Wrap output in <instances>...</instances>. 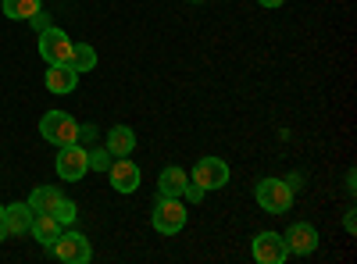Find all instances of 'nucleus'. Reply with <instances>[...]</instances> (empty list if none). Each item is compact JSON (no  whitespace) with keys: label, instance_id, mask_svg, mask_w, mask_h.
<instances>
[{"label":"nucleus","instance_id":"9","mask_svg":"<svg viewBox=\"0 0 357 264\" xmlns=\"http://www.w3.org/2000/svg\"><path fill=\"white\" fill-rule=\"evenodd\" d=\"M107 175H111V186H114V193H136L139 189V164L132 161V157H114L111 161V168H107Z\"/></svg>","mask_w":357,"mask_h":264},{"label":"nucleus","instance_id":"10","mask_svg":"<svg viewBox=\"0 0 357 264\" xmlns=\"http://www.w3.org/2000/svg\"><path fill=\"white\" fill-rule=\"evenodd\" d=\"M286 250L289 254H296V257H307V254H314L318 250V228L314 225H307V222H293L289 228H286Z\"/></svg>","mask_w":357,"mask_h":264},{"label":"nucleus","instance_id":"16","mask_svg":"<svg viewBox=\"0 0 357 264\" xmlns=\"http://www.w3.org/2000/svg\"><path fill=\"white\" fill-rule=\"evenodd\" d=\"M0 11H4L11 22H29L36 11H43V0H4Z\"/></svg>","mask_w":357,"mask_h":264},{"label":"nucleus","instance_id":"15","mask_svg":"<svg viewBox=\"0 0 357 264\" xmlns=\"http://www.w3.org/2000/svg\"><path fill=\"white\" fill-rule=\"evenodd\" d=\"M29 232H33V236H36L43 247H50V243L65 232V225L57 222L54 215H47V211H43V215H33V228H29Z\"/></svg>","mask_w":357,"mask_h":264},{"label":"nucleus","instance_id":"7","mask_svg":"<svg viewBox=\"0 0 357 264\" xmlns=\"http://www.w3.org/2000/svg\"><path fill=\"white\" fill-rule=\"evenodd\" d=\"M250 254H254L257 264H282L289 257L286 240L279 236V232H257L254 243H250Z\"/></svg>","mask_w":357,"mask_h":264},{"label":"nucleus","instance_id":"18","mask_svg":"<svg viewBox=\"0 0 357 264\" xmlns=\"http://www.w3.org/2000/svg\"><path fill=\"white\" fill-rule=\"evenodd\" d=\"M72 68H75V72H93V68H97V50L89 47V43H79V47L72 50Z\"/></svg>","mask_w":357,"mask_h":264},{"label":"nucleus","instance_id":"24","mask_svg":"<svg viewBox=\"0 0 357 264\" xmlns=\"http://www.w3.org/2000/svg\"><path fill=\"white\" fill-rule=\"evenodd\" d=\"M343 225H347V232H350V236H354V232H357V218H354V211H347Z\"/></svg>","mask_w":357,"mask_h":264},{"label":"nucleus","instance_id":"13","mask_svg":"<svg viewBox=\"0 0 357 264\" xmlns=\"http://www.w3.org/2000/svg\"><path fill=\"white\" fill-rule=\"evenodd\" d=\"M107 150L114 157H129L136 150V132L129 125H111L107 129Z\"/></svg>","mask_w":357,"mask_h":264},{"label":"nucleus","instance_id":"8","mask_svg":"<svg viewBox=\"0 0 357 264\" xmlns=\"http://www.w3.org/2000/svg\"><path fill=\"white\" fill-rule=\"evenodd\" d=\"M193 183L204 186L207 193L222 189V186L229 183V164H225L222 157H200V161L193 164Z\"/></svg>","mask_w":357,"mask_h":264},{"label":"nucleus","instance_id":"2","mask_svg":"<svg viewBox=\"0 0 357 264\" xmlns=\"http://www.w3.org/2000/svg\"><path fill=\"white\" fill-rule=\"evenodd\" d=\"M154 228L161 236H175L186 228V203L183 196H158L154 203Z\"/></svg>","mask_w":357,"mask_h":264},{"label":"nucleus","instance_id":"14","mask_svg":"<svg viewBox=\"0 0 357 264\" xmlns=\"http://www.w3.org/2000/svg\"><path fill=\"white\" fill-rule=\"evenodd\" d=\"M4 222L11 228V236H25V232L33 228V208H29V203H8Z\"/></svg>","mask_w":357,"mask_h":264},{"label":"nucleus","instance_id":"6","mask_svg":"<svg viewBox=\"0 0 357 264\" xmlns=\"http://www.w3.org/2000/svg\"><path fill=\"white\" fill-rule=\"evenodd\" d=\"M54 168H57V175H61L65 183H79L82 175L89 171V161H86V146H82V143H68V146H61V154H57Z\"/></svg>","mask_w":357,"mask_h":264},{"label":"nucleus","instance_id":"19","mask_svg":"<svg viewBox=\"0 0 357 264\" xmlns=\"http://www.w3.org/2000/svg\"><path fill=\"white\" fill-rule=\"evenodd\" d=\"M86 161H89V171H104V175H107L114 154L107 150V146H93V150H86Z\"/></svg>","mask_w":357,"mask_h":264},{"label":"nucleus","instance_id":"4","mask_svg":"<svg viewBox=\"0 0 357 264\" xmlns=\"http://www.w3.org/2000/svg\"><path fill=\"white\" fill-rule=\"evenodd\" d=\"M254 196H257L264 215H286L289 203H293V189L286 186V179H261Z\"/></svg>","mask_w":357,"mask_h":264},{"label":"nucleus","instance_id":"11","mask_svg":"<svg viewBox=\"0 0 357 264\" xmlns=\"http://www.w3.org/2000/svg\"><path fill=\"white\" fill-rule=\"evenodd\" d=\"M43 82H47L50 93H72L75 86H79V72L72 65H50L47 75H43Z\"/></svg>","mask_w":357,"mask_h":264},{"label":"nucleus","instance_id":"5","mask_svg":"<svg viewBox=\"0 0 357 264\" xmlns=\"http://www.w3.org/2000/svg\"><path fill=\"white\" fill-rule=\"evenodd\" d=\"M50 250L65 264H86L89 257H93V247H89V240L82 236V232H61V236L50 243Z\"/></svg>","mask_w":357,"mask_h":264},{"label":"nucleus","instance_id":"1","mask_svg":"<svg viewBox=\"0 0 357 264\" xmlns=\"http://www.w3.org/2000/svg\"><path fill=\"white\" fill-rule=\"evenodd\" d=\"M40 136L54 146H68L79 143V122L72 118L68 111H47L40 118Z\"/></svg>","mask_w":357,"mask_h":264},{"label":"nucleus","instance_id":"21","mask_svg":"<svg viewBox=\"0 0 357 264\" xmlns=\"http://www.w3.org/2000/svg\"><path fill=\"white\" fill-rule=\"evenodd\" d=\"M204 196H207V189H204V186H197V183L190 179V183H186V189H183V200H186V203H200Z\"/></svg>","mask_w":357,"mask_h":264},{"label":"nucleus","instance_id":"26","mask_svg":"<svg viewBox=\"0 0 357 264\" xmlns=\"http://www.w3.org/2000/svg\"><path fill=\"white\" fill-rule=\"evenodd\" d=\"M257 4H261V8H272V11H275V8H282V4H286V0H257Z\"/></svg>","mask_w":357,"mask_h":264},{"label":"nucleus","instance_id":"12","mask_svg":"<svg viewBox=\"0 0 357 264\" xmlns=\"http://www.w3.org/2000/svg\"><path fill=\"white\" fill-rule=\"evenodd\" d=\"M186 183H190V175L178 168V164H168V168H161V175H158V196H183Z\"/></svg>","mask_w":357,"mask_h":264},{"label":"nucleus","instance_id":"23","mask_svg":"<svg viewBox=\"0 0 357 264\" xmlns=\"http://www.w3.org/2000/svg\"><path fill=\"white\" fill-rule=\"evenodd\" d=\"M79 139H97V125H79Z\"/></svg>","mask_w":357,"mask_h":264},{"label":"nucleus","instance_id":"17","mask_svg":"<svg viewBox=\"0 0 357 264\" xmlns=\"http://www.w3.org/2000/svg\"><path fill=\"white\" fill-rule=\"evenodd\" d=\"M61 196H65V193L57 189V186H36V189H33V196H29L25 203L33 208V215H43V211H50Z\"/></svg>","mask_w":357,"mask_h":264},{"label":"nucleus","instance_id":"3","mask_svg":"<svg viewBox=\"0 0 357 264\" xmlns=\"http://www.w3.org/2000/svg\"><path fill=\"white\" fill-rule=\"evenodd\" d=\"M72 50H75V43L65 29L50 25L40 33V57L47 65H72Z\"/></svg>","mask_w":357,"mask_h":264},{"label":"nucleus","instance_id":"28","mask_svg":"<svg viewBox=\"0 0 357 264\" xmlns=\"http://www.w3.org/2000/svg\"><path fill=\"white\" fill-rule=\"evenodd\" d=\"M190 4H200V0H190Z\"/></svg>","mask_w":357,"mask_h":264},{"label":"nucleus","instance_id":"25","mask_svg":"<svg viewBox=\"0 0 357 264\" xmlns=\"http://www.w3.org/2000/svg\"><path fill=\"white\" fill-rule=\"evenodd\" d=\"M4 240H11V228H8L4 218H0V243H4Z\"/></svg>","mask_w":357,"mask_h":264},{"label":"nucleus","instance_id":"20","mask_svg":"<svg viewBox=\"0 0 357 264\" xmlns=\"http://www.w3.org/2000/svg\"><path fill=\"white\" fill-rule=\"evenodd\" d=\"M47 215H54V218L61 222V225H72V222L79 218V208H75V203H72L68 196H61V200H57V203H54V208H50Z\"/></svg>","mask_w":357,"mask_h":264},{"label":"nucleus","instance_id":"27","mask_svg":"<svg viewBox=\"0 0 357 264\" xmlns=\"http://www.w3.org/2000/svg\"><path fill=\"white\" fill-rule=\"evenodd\" d=\"M0 218H4V203H0Z\"/></svg>","mask_w":357,"mask_h":264},{"label":"nucleus","instance_id":"22","mask_svg":"<svg viewBox=\"0 0 357 264\" xmlns=\"http://www.w3.org/2000/svg\"><path fill=\"white\" fill-rule=\"evenodd\" d=\"M29 25H33V29H36V36H40V33H43V29H50L54 22H50V15H47V11H36L33 18H29Z\"/></svg>","mask_w":357,"mask_h":264}]
</instances>
